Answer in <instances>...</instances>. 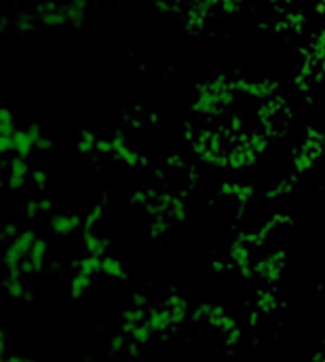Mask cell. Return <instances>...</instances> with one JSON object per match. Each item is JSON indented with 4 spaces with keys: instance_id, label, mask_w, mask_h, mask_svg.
<instances>
[{
    "instance_id": "1",
    "label": "cell",
    "mask_w": 325,
    "mask_h": 362,
    "mask_svg": "<svg viewBox=\"0 0 325 362\" xmlns=\"http://www.w3.org/2000/svg\"><path fill=\"white\" fill-rule=\"evenodd\" d=\"M77 227H79L77 216H55V219H53V229L57 233H70Z\"/></svg>"
},
{
    "instance_id": "2",
    "label": "cell",
    "mask_w": 325,
    "mask_h": 362,
    "mask_svg": "<svg viewBox=\"0 0 325 362\" xmlns=\"http://www.w3.org/2000/svg\"><path fill=\"white\" fill-rule=\"evenodd\" d=\"M102 272L106 276H112V278H125V269H122V265L114 258H102Z\"/></svg>"
},
{
    "instance_id": "3",
    "label": "cell",
    "mask_w": 325,
    "mask_h": 362,
    "mask_svg": "<svg viewBox=\"0 0 325 362\" xmlns=\"http://www.w3.org/2000/svg\"><path fill=\"white\" fill-rule=\"evenodd\" d=\"M321 49H323V53H325V34H323V38H321Z\"/></svg>"
}]
</instances>
